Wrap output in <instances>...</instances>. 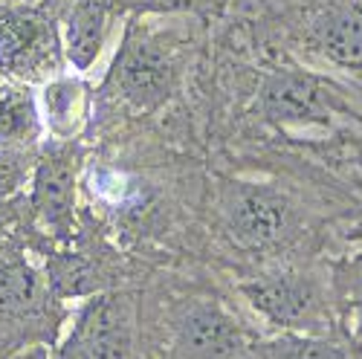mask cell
Returning <instances> with one entry per match:
<instances>
[{"label": "cell", "instance_id": "1", "mask_svg": "<svg viewBox=\"0 0 362 359\" xmlns=\"http://www.w3.org/2000/svg\"><path fill=\"white\" fill-rule=\"evenodd\" d=\"M134 302L128 295H96L78 310L73 331L55 359H131Z\"/></svg>", "mask_w": 362, "mask_h": 359}, {"label": "cell", "instance_id": "2", "mask_svg": "<svg viewBox=\"0 0 362 359\" xmlns=\"http://www.w3.org/2000/svg\"><path fill=\"white\" fill-rule=\"evenodd\" d=\"M62 61L55 26L33 9L0 6V70L18 78H38Z\"/></svg>", "mask_w": 362, "mask_h": 359}, {"label": "cell", "instance_id": "3", "mask_svg": "<svg viewBox=\"0 0 362 359\" xmlns=\"http://www.w3.org/2000/svg\"><path fill=\"white\" fill-rule=\"evenodd\" d=\"M244 295L250 305L276 327H284L287 334H310L325 324V305L316 284L296 273L264 276L247 281Z\"/></svg>", "mask_w": 362, "mask_h": 359}, {"label": "cell", "instance_id": "4", "mask_svg": "<svg viewBox=\"0 0 362 359\" xmlns=\"http://www.w3.org/2000/svg\"><path fill=\"white\" fill-rule=\"evenodd\" d=\"M223 215L229 235L247 249L276 247L290 226L287 200L273 189L252 183H232L226 189Z\"/></svg>", "mask_w": 362, "mask_h": 359}, {"label": "cell", "instance_id": "5", "mask_svg": "<svg viewBox=\"0 0 362 359\" xmlns=\"http://www.w3.org/2000/svg\"><path fill=\"white\" fill-rule=\"evenodd\" d=\"M113 78L134 107L154 110L171 96L177 84V70L171 55L160 49V44L128 33L122 49L113 58Z\"/></svg>", "mask_w": 362, "mask_h": 359}, {"label": "cell", "instance_id": "6", "mask_svg": "<svg viewBox=\"0 0 362 359\" xmlns=\"http://www.w3.org/2000/svg\"><path fill=\"white\" fill-rule=\"evenodd\" d=\"M261 107L273 125H327L339 99L310 73L279 70L261 87Z\"/></svg>", "mask_w": 362, "mask_h": 359}, {"label": "cell", "instance_id": "7", "mask_svg": "<svg viewBox=\"0 0 362 359\" xmlns=\"http://www.w3.org/2000/svg\"><path fill=\"white\" fill-rule=\"evenodd\" d=\"M76 154L70 145H49L33 171V208L44 226L67 237L76 208Z\"/></svg>", "mask_w": 362, "mask_h": 359}, {"label": "cell", "instance_id": "8", "mask_svg": "<svg viewBox=\"0 0 362 359\" xmlns=\"http://www.w3.org/2000/svg\"><path fill=\"white\" fill-rule=\"evenodd\" d=\"M174 331L177 348L189 359H232L244 348L240 327L218 305H189L180 313Z\"/></svg>", "mask_w": 362, "mask_h": 359}, {"label": "cell", "instance_id": "9", "mask_svg": "<svg viewBox=\"0 0 362 359\" xmlns=\"http://www.w3.org/2000/svg\"><path fill=\"white\" fill-rule=\"evenodd\" d=\"M313 44L319 52L345 70H362V9L330 6L313 23Z\"/></svg>", "mask_w": 362, "mask_h": 359}, {"label": "cell", "instance_id": "10", "mask_svg": "<svg viewBox=\"0 0 362 359\" xmlns=\"http://www.w3.org/2000/svg\"><path fill=\"white\" fill-rule=\"evenodd\" d=\"M105 0H76L67 15V58L76 70H90L105 47L107 35Z\"/></svg>", "mask_w": 362, "mask_h": 359}, {"label": "cell", "instance_id": "11", "mask_svg": "<svg viewBox=\"0 0 362 359\" xmlns=\"http://www.w3.org/2000/svg\"><path fill=\"white\" fill-rule=\"evenodd\" d=\"M49 284L33 264L9 261L0 264V313L29 316L41 313L49 302Z\"/></svg>", "mask_w": 362, "mask_h": 359}, {"label": "cell", "instance_id": "12", "mask_svg": "<svg viewBox=\"0 0 362 359\" xmlns=\"http://www.w3.org/2000/svg\"><path fill=\"white\" fill-rule=\"evenodd\" d=\"M334 302L345 331L356 345H362V255L334 264Z\"/></svg>", "mask_w": 362, "mask_h": 359}, {"label": "cell", "instance_id": "13", "mask_svg": "<svg viewBox=\"0 0 362 359\" xmlns=\"http://www.w3.org/2000/svg\"><path fill=\"white\" fill-rule=\"evenodd\" d=\"M38 134H41V119L33 96L26 90L0 87V136L33 148Z\"/></svg>", "mask_w": 362, "mask_h": 359}, {"label": "cell", "instance_id": "14", "mask_svg": "<svg viewBox=\"0 0 362 359\" xmlns=\"http://www.w3.org/2000/svg\"><path fill=\"white\" fill-rule=\"evenodd\" d=\"M44 107H47V119L55 134L70 136L76 131V125L81 122V110H84V90L78 81L62 78L44 87Z\"/></svg>", "mask_w": 362, "mask_h": 359}, {"label": "cell", "instance_id": "15", "mask_svg": "<svg viewBox=\"0 0 362 359\" xmlns=\"http://www.w3.org/2000/svg\"><path fill=\"white\" fill-rule=\"evenodd\" d=\"M264 359H351L337 342L316 339L310 334H284L261 345Z\"/></svg>", "mask_w": 362, "mask_h": 359}, {"label": "cell", "instance_id": "16", "mask_svg": "<svg viewBox=\"0 0 362 359\" xmlns=\"http://www.w3.org/2000/svg\"><path fill=\"white\" fill-rule=\"evenodd\" d=\"M90 266L76 255H58L47 266V284L52 295H81L93 290Z\"/></svg>", "mask_w": 362, "mask_h": 359}, {"label": "cell", "instance_id": "17", "mask_svg": "<svg viewBox=\"0 0 362 359\" xmlns=\"http://www.w3.org/2000/svg\"><path fill=\"white\" fill-rule=\"evenodd\" d=\"M33 168V151L29 145H18L0 136V200L12 197Z\"/></svg>", "mask_w": 362, "mask_h": 359}, {"label": "cell", "instance_id": "18", "mask_svg": "<svg viewBox=\"0 0 362 359\" xmlns=\"http://www.w3.org/2000/svg\"><path fill=\"white\" fill-rule=\"evenodd\" d=\"M107 9H128L136 15H148V12H180L189 9L192 0H105Z\"/></svg>", "mask_w": 362, "mask_h": 359}, {"label": "cell", "instance_id": "19", "mask_svg": "<svg viewBox=\"0 0 362 359\" xmlns=\"http://www.w3.org/2000/svg\"><path fill=\"white\" fill-rule=\"evenodd\" d=\"M15 218H18V203H12L9 197L0 200V232H4Z\"/></svg>", "mask_w": 362, "mask_h": 359}, {"label": "cell", "instance_id": "20", "mask_svg": "<svg viewBox=\"0 0 362 359\" xmlns=\"http://www.w3.org/2000/svg\"><path fill=\"white\" fill-rule=\"evenodd\" d=\"M359 232H362V229H359Z\"/></svg>", "mask_w": 362, "mask_h": 359}]
</instances>
